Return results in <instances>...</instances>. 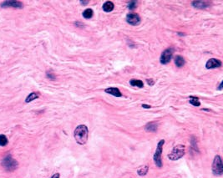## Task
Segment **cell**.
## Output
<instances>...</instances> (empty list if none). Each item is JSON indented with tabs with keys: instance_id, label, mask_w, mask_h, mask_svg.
<instances>
[{
	"instance_id": "24",
	"label": "cell",
	"mask_w": 223,
	"mask_h": 178,
	"mask_svg": "<svg viewBox=\"0 0 223 178\" xmlns=\"http://www.w3.org/2000/svg\"><path fill=\"white\" fill-rule=\"evenodd\" d=\"M51 178H59V173L54 174V175L51 177Z\"/></svg>"
},
{
	"instance_id": "17",
	"label": "cell",
	"mask_w": 223,
	"mask_h": 178,
	"mask_svg": "<svg viewBox=\"0 0 223 178\" xmlns=\"http://www.w3.org/2000/svg\"><path fill=\"white\" fill-rule=\"evenodd\" d=\"M93 14H94V12L91 9H87L84 10L83 12V17L84 18H91L93 17Z\"/></svg>"
},
{
	"instance_id": "21",
	"label": "cell",
	"mask_w": 223,
	"mask_h": 178,
	"mask_svg": "<svg viewBox=\"0 0 223 178\" xmlns=\"http://www.w3.org/2000/svg\"><path fill=\"white\" fill-rule=\"evenodd\" d=\"M136 6H137V2L136 1H131L128 4V9L133 10V9H135L136 8Z\"/></svg>"
},
{
	"instance_id": "20",
	"label": "cell",
	"mask_w": 223,
	"mask_h": 178,
	"mask_svg": "<svg viewBox=\"0 0 223 178\" xmlns=\"http://www.w3.org/2000/svg\"><path fill=\"white\" fill-rule=\"evenodd\" d=\"M148 168L147 165H145V166H142V167H140L138 171H137V173L139 176H145V174L148 172Z\"/></svg>"
},
{
	"instance_id": "25",
	"label": "cell",
	"mask_w": 223,
	"mask_h": 178,
	"mask_svg": "<svg viewBox=\"0 0 223 178\" xmlns=\"http://www.w3.org/2000/svg\"><path fill=\"white\" fill-rule=\"evenodd\" d=\"M142 107L145 108V109H150V108H151V106H148V105H145V104H143V105H142Z\"/></svg>"
},
{
	"instance_id": "16",
	"label": "cell",
	"mask_w": 223,
	"mask_h": 178,
	"mask_svg": "<svg viewBox=\"0 0 223 178\" xmlns=\"http://www.w3.org/2000/svg\"><path fill=\"white\" fill-rule=\"evenodd\" d=\"M130 84L132 86H136V87H139V88H143L144 86V84L142 81H140V80H135V79L131 80L130 81Z\"/></svg>"
},
{
	"instance_id": "4",
	"label": "cell",
	"mask_w": 223,
	"mask_h": 178,
	"mask_svg": "<svg viewBox=\"0 0 223 178\" xmlns=\"http://www.w3.org/2000/svg\"><path fill=\"white\" fill-rule=\"evenodd\" d=\"M212 172L215 176H222L223 173V165L220 156H216L212 163Z\"/></svg>"
},
{
	"instance_id": "11",
	"label": "cell",
	"mask_w": 223,
	"mask_h": 178,
	"mask_svg": "<svg viewBox=\"0 0 223 178\" xmlns=\"http://www.w3.org/2000/svg\"><path fill=\"white\" fill-rule=\"evenodd\" d=\"M191 4L194 8H196V9H206L209 6V3L203 2V1H193Z\"/></svg>"
},
{
	"instance_id": "5",
	"label": "cell",
	"mask_w": 223,
	"mask_h": 178,
	"mask_svg": "<svg viewBox=\"0 0 223 178\" xmlns=\"http://www.w3.org/2000/svg\"><path fill=\"white\" fill-rule=\"evenodd\" d=\"M165 144L164 140H160L158 142L157 147H156V152L154 155V161L158 167L162 166V160H161V154H162V149H163V145Z\"/></svg>"
},
{
	"instance_id": "26",
	"label": "cell",
	"mask_w": 223,
	"mask_h": 178,
	"mask_svg": "<svg viewBox=\"0 0 223 178\" xmlns=\"http://www.w3.org/2000/svg\"><path fill=\"white\" fill-rule=\"evenodd\" d=\"M88 3H89L88 1H87V2H84V1H80V4H83V5H86V4H88Z\"/></svg>"
},
{
	"instance_id": "2",
	"label": "cell",
	"mask_w": 223,
	"mask_h": 178,
	"mask_svg": "<svg viewBox=\"0 0 223 178\" xmlns=\"http://www.w3.org/2000/svg\"><path fill=\"white\" fill-rule=\"evenodd\" d=\"M184 155H185V146L177 145L173 148L171 152L169 154L168 158L171 161H176L181 159Z\"/></svg>"
},
{
	"instance_id": "6",
	"label": "cell",
	"mask_w": 223,
	"mask_h": 178,
	"mask_svg": "<svg viewBox=\"0 0 223 178\" xmlns=\"http://www.w3.org/2000/svg\"><path fill=\"white\" fill-rule=\"evenodd\" d=\"M173 56V49L170 48L167 49L165 51L162 52V54L160 55V63L162 64H167L170 63V61L171 60Z\"/></svg>"
},
{
	"instance_id": "27",
	"label": "cell",
	"mask_w": 223,
	"mask_h": 178,
	"mask_svg": "<svg viewBox=\"0 0 223 178\" xmlns=\"http://www.w3.org/2000/svg\"><path fill=\"white\" fill-rule=\"evenodd\" d=\"M222 89V82H221V83H220V85H219V89Z\"/></svg>"
},
{
	"instance_id": "8",
	"label": "cell",
	"mask_w": 223,
	"mask_h": 178,
	"mask_svg": "<svg viewBox=\"0 0 223 178\" xmlns=\"http://www.w3.org/2000/svg\"><path fill=\"white\" fill-rule=\"evenodd\" d=\"M126 22L131 25H138L140 23V18L137 13H129V14H127L126 16Z\"/></svg>"
},
{
	"instance_id": "19",
	"label": "cell",
	"mask_w": 223,
	"mask_h": 178,
	"mask_svg": "<svg viewBox=\"0 0 223 178\" xmlns=\"http://www.w3.org/2000/svg\"><path fill=\"white\" fill-rule=\"evenodd\" d=\"M190 104H191L192 106H201V102L199 101V100H198L196 97H194V96H191L190 97Z\"/></svg>"
},
{
	"instance_id": "15",
	"label": "cell",
	"mask_w": 223,
	"mask_h": 178,
	"mask_svg": "<svg viewBox=\"0 0 223 178\" xmlns=\"http://www.w3.org/2000/svg\"><path fill=\"white\" fill-rule=\"evenodd\" d=\"M39 97V95H38V93H35V92H32L30 93L25 99V102L26 103H30V102L33 101L34 100L38 99Z\"/></svg>"
},
{
	"instance_id": "14",
	"label": "cell",
	"mask_w": 223,
	"mask_h": 178,
	"mask_svg": "<svg viewBox=\"0 0 223 178\" xmlns=\"http://www.w3.org/2000/svg\"><path fill=\"white\" fill-rule=\"evenodd\" d=\"M145 131H150V132H155L157 131V125L154 122H151V123H148L146 126H145Z\"/></svg>"
},
{
	"instance_id": "7",
	"label": "cell",
	"mask_w": 223,
	"mask_h": 178,
	"mask_svg": "<svg viewBox=\"0 0 223 178\" xmlns=\"http://www.w3.org/2000/svg\"><path fill=\"white\" fill-rule=\"evenodd\" d=\"M2 8H13V9H23L24 4L19 1L15 0H7L1 4Z\"/></svg>"
},
{
	"instance_id": "1",
	"label": "cell",
	"mask_w": 223,
	"mask_h": 178,
	"mask_svg": "<svg viewBox=\"0 0 223 178\" xmlns=\"http://www.w3.org/2000/svg\"><path fill=\"white\" fill-rule=\"evenodd\" d=\"M74 136L76 142L79 145L83 146L84 145L89 137V130L88 127L84 125H80L75 128V132H74Z\"/></svg>"
},
{
	"instance_id": "3",
	"label": "cell",
	"mask_w": 223,
	"mask_h": 178,
	"mask_svg": "<svg viewBox=\"0 0 223 178\" xmlns=\"http://www.w3.org/2000/svg\"><path fill=\"white\" fill-rule=\"evenodd\" d=\"M18 161L13 159V157H11V155H9L6 157H4V159L2 161V165L4 167L5 170L9 171H13L18 167Z\"/></svg>"
},
{
	"instance_id": "9",
	"label": "cell",
	"mask_w": 223,
	"mask_h": 178,
	"mask_svg": "<svg viewBox=\"0 0 223 178\" xmlns=\"http://www.w3.org/2000/svg\"><path fill=\"white\" fill-rule=\"evenodd\" d=\"M221 66H222V62L217 59H210L206 64V68L208 69L220 68Z\"/></svg>"
},
{
	"instance_id": "22",
	"label": "cell",
	"mask_w": 223,
	"mask_h": 178,
	"mask_svg": "<svg viewBox=\"0 0 223 178\" xmlns=\"http://www.w3.org/2000/svg\"><path fill=\"white\" fill-rule=\"evenodd\" d=\"M46 75H47V77H48V78L49 79V80H52V81H54V80H55V74H53V73L47 72Z\"/></svg>"
},
{
	"instance_id": "23",
	"label": "cell",
	"mask_w": 223,
	"mask_h": 178,
	"mask_svg": "<svg viewBox=\"0 0 223 178\" xmlns=\"http://www.w3.org/2000/svg\"><path fill=\"white\" fill-rule=\"evenodd\" d=\"M147 84L149 85H153L155 84V81L153 80H147Z\"/></svg>"
},
{
	"instance_id": "10",
	"label": "cell",
	"mask_w": 223,
	"mask_h": 178,
	"mask_svg": "<svg viewBox=\"0 0 223 178\" xmlns=\"http://www.w3.org/2000/svg\"><path fill=\"white\" fill-rule=\"evenodd\" d=\"M105 92L107 94H109L113 96H115V97H121L122 96V94L120 91V89L118 88H114V87H109V88H107V89L105 90Z\"/></svg>"
},
{
	"instance_id": "18",
	"label": "cell",
	"mask_w": 223,
	"mask_h": 178,
	"mask_svg": "<svg viewBox=\"0 0 223 178\" xmlns=\"http://www.w3.org/2000/svg\"><path fill=\"white\" fill-rule=\"evenodd\" d=\"M9 143L7 136L4 135H0V146H5Z\"/></svg>"
},
{
	"instance_id": "13",
	"label": "cell",
	"mask_w": 223,
	"mask_h": 178,
	"mask_svg": "<svg viewBox=\"0 0 223 178\" xmlns=\"http://www.w3.org/2000/svg\"><path fill=\"white\" fill-rule=\"evenodd\" d=\"M185 61V59L182 57V56H180V55H177L176 57L175 58V64L176 65L177 67L179 68H181L182 66H184Z\"/></svg>"
},
{
	"instance_id": "12",
	"label": "cell",
	"mask_w": 223,
	"mask_h": 178,
	"mask_svg": "<svg viewBox=\"0 0 223 178\" xmlns=\"http://www.w3.org/2000/svg\"><path fill=\"white\" fill-rule=\"evenodd\" d=\"M103 10L105 11V12H107V13H109V12H111L114 8V4L111 2V1H107V2H105V4H103Z\"/></svg>"
}]
</instances>
